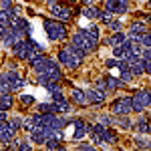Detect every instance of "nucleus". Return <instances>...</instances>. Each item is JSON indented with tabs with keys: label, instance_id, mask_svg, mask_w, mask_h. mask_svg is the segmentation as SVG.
I'll use <instances>...</instances> for the list:
<instances>
[{
	"label": "nucleus",
	"instance_id": "1",
	"mask_svg": "<svg viewBox=\"0 0 151 151\" xmlns=\"http://www.w3.org/2000/svg\"><path fill=\"white\" fill-rule=\"evenodd\" d=\"M45 28H47L48 38H52V40H63V38L67 36V28L60 22H57V20L47 18V20H45Z\"/></svg>",
	"mask_w": 151,
	"mask_h": 151
},
{
	"label": "nucleus",
	"instance_id": "2",
	"mask_svg": "<svg viewBox=\"0 0 151 151\" xmlns=\"http://www.w3.org/2000/svg\"><path fill=\"white\" fill-rule=\"evenodd\" d=\"M151 105V93H147V91H139V93H135V97H133V111L135 113H141L145 107H149Z\"/></svg>",
	"mask_w": 151,
	"mask_h": 151
},
{
	"label": "nucleus",
	"instance_id": "3",
	"mask_svg": "<svg viewBox=\"0 0 151 151\" xmlns=\"http://www.w3.org/2000/svg\"><path fill=\"white\" fill-rule=\"evenodd\" d=\"M58 60H60L65 67H69V69H75V67H79V65H81V58L75 57L69 48H63V50L58 52Z\"/></svg>",
	"mask_w": 151,
	"mask_h": 151
},
{
	"label": "nucleus",
	"instance_id": "4",
	"mask_svg": "<svg viewBox=\"0 0 151 151\" xmlns=\"http://www.w3.org/2000/svg\"><path fill=\"white\" fill-rule=\"evenodd\" d=\"M133 97H123V99H117L115 103H113V111L119 113V115H127L133 111Z\"/></svg>",
	"mask_w": 151,
	"mask_h": 151
},
{
	"label": "nucleus",
	"instance_id": "5",
	"mask_svg": "<svg viewBox=\"0 0 151 151\" xmlns=\"http://www.w3.org/2000/svg\"><path fill=\"white\" fill-rule=\"evenodd\" d=\"M52 14H55L57 18H60V20H70V10H69V8H65V6L55 4V6H52Z\"/></svg>",
	"mask_w": 151,
	"mask_h": 151
},
{
	"label": "nucleus",
	"instance_id": "6",
	"mask_svg": "<svg viewBox=\"0 0 151 151\" xmlns=\"http://www.w3.org/2000/svg\"><path fill=\"white\" fill-rule=\"evenodd\" d=\"M87 101L93 103V105L103 103V101H105V93H101L99 89H97V91H87Z\"/></svg>",
	"mask_w": 151,
	"mask_h": 151
},
{
	"label": "nucleus",
	"instance_id": "7",
	"mask_svg": "<svg viewBox=\"0 0 151 151\" xmlns=\"http://www.w3.org/2000/svg\"><path fill=\"white\" fill-rule=\"evenodd\" d=\"M70 95H73V101H75L77 105H87L89 103V101H87V93H83V91H79V89H75Z\"/></svg>",
	"mask_w": 151,
	"mask_h": 151
},
{
	"label": "nucleus",
	"instance_id": "8",
	"mask_svg": "<svg viewBox=\"0 0 151 151\" xmlns=\"http://www.w3.org/2000/svg\"><path fill=\"white\" fill-rule=\"evenodd\" d=\"M131 65V73L137 77V75H143L145 69H143V60H135V63H129Z\"/></svg>",
	"mask_w": 151,
	"mask_h": 151
},
{
	"label": "nucleus",
	"instance_id": "9",
	"mask_svg": "<svg viewBox=\"0 0 151 151\" xmlns=\"http://www.w3.org/2000/svg\"><path fill=\"white\" fill-rule=\"evenodd\" d=\"M12 107V99L8 95H0V111H6Z\"/></svg>",
	"mask_w": 151,
	"mask_h": 151
},
{
	"label": "nucleus",
	"instance_id": "10",
	"mask_svg": "<svg viewBox=\"0 0 151 151\" xmlns=\"http://www.w3.org/2000/svg\"><path fill=\"white\" fill-rule=\"evenodd\" d=\"M38 111H40V113H57V103H52V105H48V103L38 105Z\"/></svg>",
	"mask_w": 151,
	"mask_h": 151
},
{
	"label": "nucleus",
	"instance_id": "11",
	"mask_svg": "<svg viewBox=\"0 0 151 151\" xmlns=\"http://www.w3.org/2000/svg\"><path fill=\"white\" fill-rule=\"evenodd\" d=\"M125 40H127V36L123 35V32H117L115 36H113V38H111V40H109V45H123V42H125Z\"/></svg>",
	"mask_w": 151,
	"mask_h": 151
},
{
	"label": "nucleus",
	"instance_id": "12",
	"mask_svg": "<svg viewBox=\"0 0 151 151\" xmlns=\"http://www.w3.org/2000/svg\"><path fill=\"white\" fill-rule=\"evenodd\" d=\"M83 35L93 38V40H99V28H97V26H91L89 30H83Z\"/></svg>",
	"mask_w": 151,
	"mask_h": 151
},
{
	"label": "nucleus",
	"instance_id": "13",
	"mask_svg": "<svg viewBox=\"0 0 151 151\" xmlns=\"http://www.w3.org/2000/svg\"><path fill=\"white\" fill-rule=\"evenodd\" d=\"M58 111H60V113H69V111H70V105L67 103L65 99H63V101H57V113H58Z\"/></svg>",
	"mask_w": 151,
	"mask_h": 151
},
{
	"label": "nucleus",
	"instance_id": "14",
	"mask_svg": "<svg viewBox=\"0 0 151 151\" xmlns=\"http://www.w3.org/2000/svg\"><path fill=\"white\" fill-rule=\"evenodd\" d=\"M83 14H85L87 18H97V16H101V12L97 10V8H85Z\"/></svg>",
	"mask_w": 151,
	"mask_h": 151
},
{
	"label": "nucleus",
	"instance_id": "15",
	"mask_svg": "<svg viewBox=\"0 0 151 151\" xmlns=\"http://www.w3.org/2000/svg\"><path fill=\"white\" fill-rule=\"evenodd\" d=\"M117 87H121V79H107V89H117Z\"/></svg>",
	"mask_w": 151,
	"mask_h": 151
},
{
	"label": "nucleus",
	"instance_id": "16",
	"mask_svg": "<svg viewBox=\"0 0 151 151\" xmlns=\"http://www.w3.org/2000/svg\"><path fill=\"white\" fill-rule=\"evenodd\" d=\"M137 129H139L141 133H149L151 125H149V123H145V119H141V121H139V125H137Z\"/></svg>",
	"mask_w": 151,
	"mask_h": 151
},
{
	"label": "nucleus",
	"instance_id": "17",
	"mask_svg": "<svg viewBox=\"0 0 151 151\" xmlns=\"http://www.w3.org/2000/svg\"><path fill=\"white\" fill-rule=\"evenodd\" d=\"M139 40H141V42H143V45H145L147 48H151V35H147V32H143V35L139 36Z\"/></svg>",
	"mask_w": 151,
	"mask_h": 151
},
{
	"label": "nucleus",
	"instance_id": "18",
	"mask_svg": "<svg viewBox=\"0 0 151 151\" xmlns=\"http://www.w3.org/2000/svg\"><path fill=\"white\" fill-rule=\"evenodd\" d=\"M20 103L22 105H32L35 99H32V95H22V97H20Z\"/></svg>",
	"mask_w": 151,
	"mask_h": 151
},
{
	"label": "nucleus",
	"instance_id": "19",
	"mask_svg": "<svg viewBox=\"0 0 151 151\" xmlns=\"http://www.w3.org/2000/svg\"><path fill=\"white\" fill-rule=\"evenodd\" d=\"M119 65H121V60H115V58H109V60H107V67H109V69H115Z\"/></svg>",
	"mask_w": 151,
	"mask_h": 151
},
{
	"label": "nucleus",
	"instance_id": "20",
	"mask_svg": "<svg viewBox=\"0 0 151 151\" xmlns=\"http://www.w3.org/2000/svg\"><path fill=\"white\" fill-rule=\"evenodd\" d=\"M18 149L20 151H30V145L26 141H18Z\"/></svg>",
	"mask_w": 151,
	"mask_h": 151
},
{
	"label": "nucleus",
	"instance_id": "21",
	"mask_svg": "<svg viewBox=\"0 0 151 151\" xmlns=\"http://www.w3.org/2000/svg\"><path fill=\"white\" fill-rule=\"evenodd\" d=\"M10 125H12L14 129H18L20 125H22V119H20V117H16V119H12V121H10Z\"/></svg>",
	"mask_w": 151,
	"mask_h": 151
},
{
	"label": "nucleus",
	"instance_id": "22",
	"mask_svg": "<svg viewBox=\"0 0 151 151\" xmlns=\"http://www.w3.org/2000/svg\"><path fill=\"white\" fill-rule=\"evenodd\" d=\"M0 6H2V10H4V8L8 10V8L12 6V0H0Z\"/></svg>",
	"mask_w": 151,
	"mask_h": 151
},
{
	"label": "nucleus",
	"instance_id": "23",
	"mask_svg": "<svg viewBox=\"0 0 151 151\" xmlns=\"http://www.w3.org/2000/svg\"><path fill=\"white\" fill-rule=\"evenodd\" d=\"M143 69H145V73L151 75V60H143Z\"/></svg>",
	"mask_w": 151,
	"mask_h": 151
},
{
	"label": "nucleus",
	"instance_id": "24",
	"mask_svg": "<svg viewBox=\"0 0 151 151\" xmlns=\"http://www.w3.org/2000/svg\"><path fill=\"white\" fill-rule=\"evenodd\" d=\"M117 123H119V125H121V127H131V123H129L127 119H119V121H117Z\"/></svg>",
	"mask_w": 151,
	"mask_h": 151
},
{
	"label": "nucleus",
	"instance_id": "25",
	"mask_svg": "<svg viewBox=\"0 0 151 151\" xmlns=\"http://www.w3.org/2000/svg\"><path fill=\"white\" fill-rule=\"evenodd\" d=\"M109 26H111L113 30H119V28H121V22H113V20H111V22H109Z\"/></svg>",
	"mask_w": 151,
	"mask_h": 151
},
{
	"label": "nucleus",
	"instance_id": "26",
	"mask_svg": "<svg viewBox=\"0 0 151 151\" xmlns=\"http://www.w3.org/2000/svg\"><path fill=\"white\" fill-rule=\"evenodd\" d=\"M81 151H97V149H95V147H91V145H83Z\"/></svg>",
	"mask_w": 151,
	"mask_h": 151
},
{
	"label": "nucleus",
	"instance_id": "27",
	"mask_svg": "<svg viewBox=\"0 0 151 151\" xmlns=\"http://www.w3.org/2000/svg\"><path fill=\"white\" fill-rule=\"evenodd\" d=\"M0 123H6V113L4 111H0Z\"/></svg>",
	"mask_w": 151,
	"mask_h": 151
},
{
	"label": "nucleus",
	"instance_id": "28",
	"mask_svg": "<svg viewBox=\"0 0 151 151\" xmlns=\"http://www.w3.org/2000/svg\"><path fill=\"white\" fill-rule=\"evenodd\" d=\"M91 2H93V0H83V4H91Z\"/></svg>",
	"mask_w": 151,
	"mask_h": 151
},
{
	"label": "nucleus",
	"instance_id": "29",
	"mask_svg": "<svg viewBox=\"0 0 151 151\" xmlns=\"http://www.w3.org/2000/svg\"><path fill=\"white\" fill-rule=\"evenodd\" d=\"M147 147H149V149H151V141H147Z\"/></svg>",
	"mask_w": 151,
	"mask_h": 151
},
{
	"label": "nucleus",
	"instance_id": "30",
	"mask_svg": "<svg viewBox=\"0 0 151 151\" xmlns=\"http://www.w3.org/2000/svg\"><path fill=\"white\" fill-rule=\"evenodd\" d=\"M149 8H151V0H149Z\"/></svg>",
	"mask_w": 151,
	"mask_h": 151
}]
</instances>
